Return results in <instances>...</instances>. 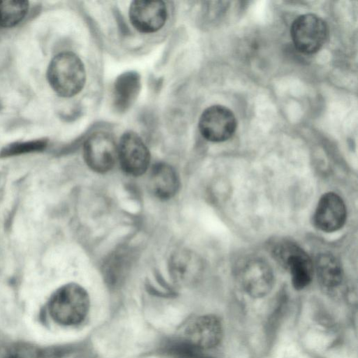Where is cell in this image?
Instances as JSON below:
<instances>
[{"mask_svg": "<svg viewBox=\"0 0 358 358\" xmlns=\"http://www.w3.org/2000/svg\"><path fill=\"white\" fill-rule=\"evenodd\" d=\"M48 80L53 90L60 96L71 97L83 88L86 73L81 59L71 52L57 55L48 69Z\"/></svg>", "mask_w": 358, "mask_h": 358, "instance_id": "6da1fadb", "label": "cell"}, {"mask_svg": "<svg viewBox=\"0 0 358 358\" xmlns=\"http://www.w3.org/2000/svg\"><path fill=\"white\" fill-rule=\"evenodd\" d=\"M90 298L86 290L76 283H68L57 289L51 296L48 308L57 323L73 325L87 315Z\"/></svg>", "mask_w": 358, "mask_h": 358, "instance_id": "7a4b0ae2", "label": "cell"}, {"mask_svg": "<svg viewBox=\"0 0 358 358\" xmlns=\"http://www.w3.org/2000/svg\"><path fill=\"white\" fill-rule=\"evenodd\" d=\"M273 255L289 272L295 289H302L311 282L314 271L313 263L299 245L289 241L280 242L273 248Z\"/></svg>", "mask_w": 358, "mask_h": 358, "instance_id": "3957f363", "label": "cell"}, {"mask_svg": "<svg viewBox=\"0 0 358 358\" xmlns=\"http://www.w3.org/2000/svg\"><path fill=\"white\" fill-rule=\"evenodd\" d=\"M290 35L295 48L304 54L317 52L328 37L326 22L319 16L308 13L296 18L291 26Z\"/></svg>", "mask_w": 358, "mask_h": 358, "instance_id": "277c9868", "label": "cell"}, {"mask_svg": "<svg viewBox=\"0 0 358 358\" xmlns=\"http://www.w3.org/2000/svg\"><path fill=\"white\" fill-rule=\"evenodd\" d=\"M236 125L233 112L221 105H213L207 108L199 120L201 134L212 142H222L229 139L234 135Z\"/></svg>", "mask_w": 358, "mask_h": 358, "instance_id": "5b68a950", "label": "cell"}, {"mask_svg": "<svg viewBox=\"0 0 358 358\" xmlns=\"http://www.w3.org/2000/svg\"><path fill=\"white\" fill-rule=\"evenodd\" d=\"M83 156L87 165L94 171L105 173L109 171L117 157L114 138L106 132L94 133L84 143Z\"/></svg>", "mask_w": 358, "mask_h": 358, "instance_id": "8992f818", "label": "cell"}, {"mask_svg": "<svg viewBox=\"0 0 358 358\" xmlns=\"http://www.w3.org/2000/svg\"><path fill=\"white\" fill-rule=\"evenodd\" d=\"M117 157L123 171L135 176L146 171L150 160L149 150L142 138L131 131L124 133L121 136Z\"/></svg>", "mask_w": 358, "mask_h": 358, "instance_id": "52a82bcc", "label": "cell"}, {"mask_svg": "<svg viewBox=\"0 0 358 358\" xmlns=\"http://www.w3.org/2000/svg\"><path fill=\"white\" fill-rule=\"evenodd\" d=\"M129 15L136 29L149 34L164 26L167 18V9L162 1H134L130 5Z\"/></svg>", "mask_w": 358, "mask_h": 358, "instance_id": "ba28073f", "label": "cell"}, {"mask_svg": "<svg viewBox=\"0 0 358 358\" xmlns=\"http://www.w3.org/2000/svg\"><path fill=\"white\" fill-rule=\"evenodd\" d=\"M241 285L250 296L259 298L270 292L274 282L273 273L264 260L255 258L248 260L241 269Z\"/></svg>", "mask_w": 358, "mask_h": 358, "instance_id": "9c48e42d", "label": "cell"}, {"mask_svg": "<svg viewBox=\"0 0 358 358\" xmlns=\"http://www.w3.org/2000/svg\"><path fill=\"white\" fill-rule=\"evenodd\" d=\"M345 220L346 208L343 199L334 192L323 194L314 213L316 227L325 232H333L341 229Z\"/></svg>", "mask_w": 358, "mask_h": 358, "instance_id": "30bf717a", "label": "cell"}, {"mask_svg": "<svg viewBox=\"0 0 358 358\" xmlns=\"http://www.w3.org/2000/svg\"><path fill=\"white\" fill-rule=\"evenodd\" d=\"M185 336L189 342L197 348H213L221 341L222 323L212 315L199 316L188 324Z\"/></svg>", "mask_w": 358, "mask_h": 358, "instance_id": "8fae6325", "label": "cell"}, {"mask_svg": "<svg viewBox=\"0 0 358 358\" xmlns=\"http://www.w3.org/2000/svg\"><path fill=\"white\" fill-rule=\"evenodd\" d=\"M141 87V76L136 71H127L115 80L113 87V106L117 112L127 111L136 101Z\"/></svg>", "mask_w": 358, "mask_h": 358, "instance_id": "7c38bea8", "label": "cell"}, {"mask_svg": "<svg viewBox=\"0 0 358 358\" xmlns=\"http://www.w3.org/2000/svg\"><path fill=\"white\" fill-rule=\"evenodd\" d=\"M149 183L152 193L161 199L173 197L177 193L180 186L176 171L166 163H157L153 166Z\"/></svg>", "mask_w": 358, "mask_h": 358, "instance_id": "4fadbf2b", "label": "cell"}, {"mask_svg": "<svg viewBox=\"0 0 358 358\" xmlns=\"http://www.w3.org/2000/svg\"><path fill=\"white\" fill-rule=\"evenodd\" d=\"M315 270L320 283L326 289H334L343 281V271L341 264L333 255H319L315 260Z\"/></svg>", "mask_w": 358, "mask_h": 358, "instance_id": "5bb4252c", "label": "cell"}, {"mask_svg": "<svg viewBox=\"0 0 358 358\" xmlns=\"http://www.w3.org/2000/svg\"><path fill=\"white\" fill-rule=\"evenodd\" d=\"M28 9L27 1H0V27H12L17 25L24 18Z\"/></svg>", "mask_w": 358, "mask_h": 358, "instance_id": "9a60e30c", "label": "cell"}, {"mask_svg": "<svg viewBox=\"0 0 358 358\" xmlns=\"http://www.w3.org/2000/svg\"><path fill=\"white\" fill-rule=\"evenodd\" d=\"M47 145L48 141L46 139L14 143L3 148L0 152V157H8L22 154L40 152L45 149Z\"/></svg>", "mask_w": 358, "mask_h": 358, "instance_id": "2e32d148", "label": "cell"}, {"mask_svg": "<svg viewBox=\"0 0 358 358\" xmlns=\"http://www.w3.org/2000/svg\"><path fill=\"white\" fill-rule=\"evenodd\" d=\"M4 358H45V356L38 348L20 343L10 347L7 350Z\"/></svg>", "mask_w": 358, "mask_h": 358, "instance_id": "e0dca14e", "label": "cell"}, {"mask_svg": "<svg viewBox=\"0 0 358 358\" xmlns=\"http://www.w3.org/2000/svg\"><path fill=\"white\" fill-rule=\"evenodd\" d=\"M185 262H182L181 257H179L178 260V262L175 263L174 269L175 273H176V275L180 279H186L187 277H189V275L192 273V270H196L199 269L200 268L199 262L196 260H195V258L191 257L185 255L183 257Z\"/></svg>", "mask_w": 358, "mask_h": 358, "instance_id": "ac0fdd59", "label": "cell"}]
</instances>
